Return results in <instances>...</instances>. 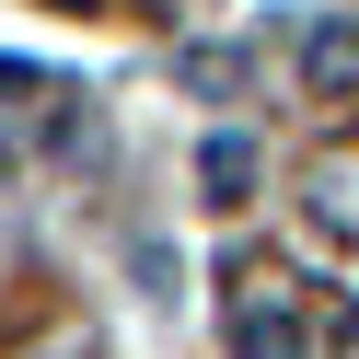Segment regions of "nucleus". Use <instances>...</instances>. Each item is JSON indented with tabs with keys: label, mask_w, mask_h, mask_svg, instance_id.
<instances>
[{
	"label": "nucleus",
	"mask_w": 359,
	"mask_h": 359,
	"mask_svg": "<svg viewBox=\"0 0 359 359\" xmlns=\"http://www.w3.org/2000/svg\"><path fill=\"white\" fill-rule=\"evenodd\" d=\"M232 359H313V325L290 302H243L232 313Z\"/></svg>",
	"instance_id": "obj_1"
},
{
	"label": "nucleus",
	"mask_w": 359,
	"mask_h": 359,
	"mask_svg": "<svg viewBox=\"0 0 359 359\" xmlns=\"http://www.w3.org/2000/svg\"><path fill=\"white\" fill-rule=\"evenodd\" d=\"M197 174H209V197H243V186H255V140H232V128H220V140L197 151Z\"/></svg>",
	"instance_id": "obj_2"
},
{
	"label": "nucleus",
	"mask_w": 359,
	"mask_h": 359,
	"mask_svg": "<svg viewBox=\"0 0 359 359\" xmlns=\"http://www.w3.org/2000/svg\"><path fill=\"white\" fill-rule=\"evenodd\" d=\"M302 70H313V81H348V70H359V35H348V24H313V35H302Z\"/></svg>",
	"instance_id": "obj_3"
},
{
	"label": "nucleus",
	"mask_w": 359,
	"mask_h": 359,
	"mask_svg": "<svg viewBox=\"0 0 359 359\" xmlns=\"http://www.w3.org/2000/svg\"><path fill=\"white\" fill-rule=\"evenodd\" d=\"M336 359H359V302H348V313H336Z\"/></svg>",
	"instance_id": "obj_4"
}]
</instances>
